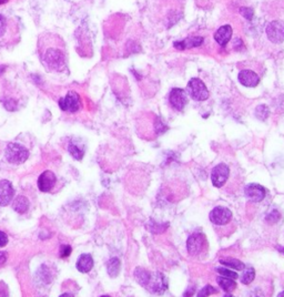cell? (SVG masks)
Listing matches in <instances>:
<instances>
[{
  "mask_svg": "<svg viewBox=\"0 0 284 297\" xmlns=\"http://www.w3.org/2000/svg\"><path fill=\"white\" fill-rule=\"evenodd\" d=\"M214 293H218V290H215L214 287L211 286V285H207V286H204V289H202L199 292L198 296L199 297H204V296H209V295L214 294Z\"/></svg>",
  "mask_w": 284,
  "mask_h": 297,
  "instance_id": "29",
  "label": "cell"
},
{
  "mask_svg": "<svg viewBox=\"0 0 284 297\" xmlns=\"http://www.w3.org/2000/svg\"><path fill=\"white\" fill-rule=\"evenodd\" d=\"M278 296H279V297H284V292H282V293H280Z\"/></svg>",
  "mask_w": 284,
  "mask_h": 297,
  "instance_id": "34",
  "label": "cell"
},
{
  "mask_svg": "<svg viewBox=\"0 0 284 297\" xmlns=\"http://www.w3.org/2000/svg\"><path fill=\"white\" fill-rule=\"evenodd\" d=\"M17 26L13 20L8 19L3 15H0V41L11 39L17 33Z\"/></svg>",
  "mask_w": 284,
  "mask_h": 297,
  "instance_id": "6",
  "label": "cell"
},
{
  "mask_svg": "<svg viewBox=\"0 0 284 297\" xmlns=\"http://www.w3.org/2000/svg\"><path fill=\"white\" fill-rule=\"evenodd\" d=\"M281 217V214L279 211H277V210H273V211L270 212L268 215H267V220L269 223H277L279 220H280Z\"/></svg>",
  "mask_w": 284,
  "mask_h": 297,
  "instance_id": "28",
  "label": "cell"
},
{
  "mask_svg": "<svg viewBox=\"0 0 284 297\" xmlns=\"http://www.w3.org/2000/svg\"><path fill=\"white\" fill-rule=\"evenodd\" d=\"M13 196H15V190L11 182L8 180L0 181V205L7 207L12 201Z\"/></svg>",
  "mask_w": 284,
  "mask_h": 297,
  "instance_id": "10",
  "label": "cell"
},
{
  "mask_svg": "<svg viewBox=\"0 0 284 297\" xmlns=\"http://www.w3.org/2000/svg\"><path fill=\"white\" fill-rule=\"evenodd\" d=\"M71 252H72L71 246H69V245L62 246L61 251H60V256H61V257H68V256H69V255L71 254Z\"/></svg>",
  "mask_w": 284,
  "mask_h": 297,
  "instance_id": "31",
  "label": "cell"
},
{
  "mask_svg": "<svg viewBox=\"0 0 284 297\" xmlns=\"http://www.w3.org/2000/svg\"><path fill=\"white\" fill-rule=\"evenodd\" d=\"M205 245H207V240H205V236L202 233H194V234H192L187 243L189 254L193 255V256H198V255L201 254V252H203Z\"/></svg>",
  "mask_w": 284,
  "mask_h": 297,
  "instance_id": "5",
  "label": "cell"
},
{
  "mask_svg": "<svg viewBox=\"0 0 284 297\" xmlns=\"http://www.w3.org/2000/svg\"><path fill=\"white\" fill-rule=\"evenodd\" d=\"M68 150H69V152L72 157L76 160H78V161H80V160L84 158L85 149L82 145H79V143H77L76 140L71 141V142L69 143V147H68Z\"/></svg>",
  "mask_w": 284,
  "mask_h": 297,
  "instance_id": "20",
  "label": "cell"
},
{
  "mask_svg": "<svg viewBox=\"0 0 284 297\" xmlns=\"http://www.w3.org/2000/svg\"><path fill=\"white\" fill-rule=\"evenodd\" d=\"M108 273L111 277H116L118 276L119 272H120V260H119L117 257L111 258L108 262Z\"/></svg>",
  "mask_w": 284,
  "mask_h": 297,
  "instance_id": "24",
  "label": "cell"
},
{
  "mask_svg": "<svg viewBox=\"0 0 284 297\" xmlns=\"http://www.w3.org/2000/svg\"><path fill=\"white\" fill-rule=\"evenodd\" d=\"M267 35L274 43H281L284 40V22L277 20L270 22L267 27Z\"/></svg>",
  "mask_w": 284,
  "mask_h": 297,
  "instance_id": "9",
  "label": "cell"
},
{
  "mask_svg": "<svg viewBox=\"0 0 284 297\" xmlns=\"http://www.w3.org/2000/svg\"><path fill=\"white\" fill-rule=\"evenodd\" d=\"M239 81L243 85L248 86V88H253V86H256L259 85L260 78L253 71L242 70L239 74Z\"/></svg>",
  "mask_w": 284,
  "mask_h": 297,
  "instance_id": "15",
  "label": "cell"
},
{
  "mask_svg": "<svg viewBox=\"0 0 284 297\" xmlns=\"http://www.w3.org/2000/svg\"><path fill=\"white\" fill-rule=\"evenodd\" d=\"M40 58L48 69L61 72L67 66L66 47L57 35L45 34L39 39Z\"/></svg>",
  "mask_w": 284,
  "mask_h": 297,
  "instance_id": "1",
  "label": "cell"
},
{
  "mask_svg": "<svg viewBox=\"0 0 284 297\" xmlns=\"http://www.w3.org/2000/svg\"><path fill=\"white\" fill-rule=\"evenodd\" d=\"M167 280L162 274L160 273H155L153 275H151L149 284L146 285V287L152 292V293L155 294H161L164 291L167 290Z\"/></svg>",
  "mask_w": 284,
  "mask_h": 297,
  "instance_id": "13",
  "label": "cell"
},
{
  "mask_svg": "<svg viewBox=\"0 0 284 297\" xmlns=\"http://www.w3.org/2000/svg\"><path fill=\"white\" fill-rule=\"evenodd\" d=\"M229 174H230V170H229V167L227 164L224 163L218 164V166L213 169L211 173L212 184L215 187H222L224 183L227 182Z\"/></svg>",
  "mask_w": 284,
  "mask_h": 297,
  "instance_id": "8",
  "label": "cell"
},
{
  "mask_svg": "<svg viewBox=\"0 0 284 297\" xmlns=\"http://www.w3.org/2000/svg\"><path fill=\"white\" fill-rule=\"evenodd\" d=\"M59 107L62 111L66 112H77L81 108V99L80 95L75 91H69L65 98L59 100Z\"/></svg>",
  "mask_w": 284,
  "mask_h": 297,
  "instance_id": "4",
  "label": "cell"
},
{
  "mask_svg": "<svg viewBox=\"0 0 284 297\" xmlns=\"http://www.w3.org/2000/svg\"><path fill=\"white\" fill-rule=\"evenodd\" d=\"M169 100H170L171 106L179 111H182L188 103L186 91L182 89H179V88H176L171 91Z\"/></svg>",
  "mask_w": 284,
  "mask_h": 297,
  "instance_id": "12",
  "label": "cell"
},
{
  "mask_svg": "<svg viewBox=\"0 0 284 297\" xmlns=\"http://www.w3.org/2000/svg\"><path fill=\"white\" fill-rule=\"evenodd\" d=\"M218 284L221 286V289L223 291L228 292V293H230V292H233L236 289H237V283L235 280H232V278H229V277H219L218 280Z\"/></svg>",
  "mask_w": 284,
  "mask_h": 297,
  "instance_id": "21",
  "label": "cell"
},
{
  "mask_svg": "<svg viewBox=\"0 0 284 297\" xmlns=\"http://www.w3.org/2000/svg\"><path fill=\"white\" fill-rule=\"evenodd\" d=\"M28 208H29V201L24 195L17 196L12 203V209L19 214L26 213L28 211Z\"/></svg>",
  "mask_w": 284,
  "mask_h": 297,
  "instance_id": "19",
  "label": "cell"
},
{
  "mask_svg": "<svg viewBox=\"0 0 284 297\" xmlns=\"http://www.w3.org/2000/svg\"><path fill=\"white\" fill-rule=\"evenodd\" d=\"M135 277L140 285L146 287V285L149 284L151 274L149 272H146L145 269L139 267L135 271Z\"/></svg>",
  "mask_w": 284,
  "mask_h": 297,
  "instance_id": "22",
  "label": "cell"
},
{
  "mask_svg": "<svg viewBox=\"0 0 284 297\" xmlns=\"http://www.w3.org/2000/svg\"><path fill=\"white\" fill-rule=\"evenodd\" d=\"M254 277H255L254 269L252 267H248V268H245V271L243 272V274H242L241 282L245 285H249L250 283H252V281L254 280Z\"/></svg>",
  "mask_w": 284,
  "mask_h": 297,
  "instance_id": "25",
  "label": "cell"
},
{
  "mask_svg": "<svg viewBox=\"0 0 284 297\" xmlns=\"http://www.w3.org/2000/svg\"><path fill=\"white\" fill-rule=\"evenodd\" d=\"M240 11L242 13V16L245 17L248 20H251L252 17H253V10L250 8H241Z\"/></svg>",
  "mask_w": 284,
  "mask_h": 297,
  "instance_id": "30",
  "label": "cell"
},
{
  "mask_svg": "<svg viewBox=\"0 0 284 297\" xmlns=\"http://www.w3.org/2000/svg\"><path fill=\"white\" fill-rule=\"evenodd\" d=\"M4 155H6L8 162L12 164H21L28 159L29 151L19 143H10L6 148Z\"/></svg>",
  "mask_w": 284,
  "mask_h": 297,
  "instance_id": "2",
  "label": "cell"
},
{
  "mask_svg": "<svg viewBox=\"0 0 284 297\" xmlns=\"http://www.w3.org/2000/svg\"><path fill=\"white\" fill-rule=\"evenodd\" d=\"M57 183V177L52 171H45L41 173L38 179V189L41 192H50L52 191Z\"/></svg>",
  "mask_w": 284,
  "mask_h": 297,
  "instance_id": "11",
  "label": "cell"
},
{
  "mask_svg": "<svg viewBox=\"0 0 284 297\" xmlns=\"http://www.w3.org/2000/svg\"><path fill=\"white\" fill-rule=\"evenodd\" d=\"M187 90L190 97L195 101H204V100L209 98V91L207 86L198 78H193V79L189 81Z\"/></svg>",
  "mask_w": 284,
  "mask_h": 297,
  "instance_id": "3",
  "label": "cell"
},
{
  "mask_svg": "<svg viewBox=\"0 0 284 297\" xmlns=\"http://www.w3.org/2000/svg\"><path fill=\"white\" fill-rule=\"evenodd\" d=\"M244 194L252 202H261L265 198V190L259 184H249L245 186Z\"/></svg>",
  "mask_w": 284,
  "mask_h": 297,
  "instance_id": "14",
  "label": "cell"
},
{
  "mask_svg": "<svg viewBox=\"0 0 284 297\" xmlns=\"http://www.w3.org/2000/svg\"><path fill=\"white\" fill-rule=\"evenodd\" d=\"M217 272L219 274H221V275H223V276L229 277V278H232V280H237V278L239 277L236 272L230 271V269H228L226 267H218L217 268Z\"/></svg>",
  "mask_w": 284,
  "mask_h": 297,
  "instance_id": "27",
  "label": "cell"
},
{
  "mask_svg": "<svg viewBox=\"0 0 284 297\" xmlns=\"http://www.w3.org/2000/svg\"><path fill=\"white\" fill-rule=\"evenodd\" d=\"M8 243V236L4 232L0 231V248H3Z\"/></svg>",
  "mask_w": 284,
  "mask_h": 297,
  "instance_id": "32",
  "label": "cell"
},
{
  "mask_svg": "<svg viewBox=\"0 0 284 297\" xmlns=\"http://www.w3.org/2000/svg\"><path fill=\"white\" fill-rule=\"evenodd\" d=\"M77 269L80 273H88L94 267V259L90 254H81L77 260Z\"/></svg>",
  "mask_w": 284,
  "mask_h": 297,
  "instance_id": "16",
  "label": "cell"
},
{
  "mask_svg": "<svg viewBox=\"0 0 284 297\" xmlns=\"http://www.w3.org/2000/svg\"><path fill=\"white\" fill-rule=\"evenodd\" d=\"M203 42V39L201 37H193L188 38L183 41H177L175 42V47L179 50H183L186 48H195Z\"/></svg>",
  "mask_w": 284,
  "mask_h": 297,
  "instance_id": "18",
  "label": "cell"
},
{
  "mask_svg": "<svg viewBox=\"0 0 284 297\" xmlns=\"http://www.w3.org/2000/svg\"><path fill=\"white\" fill-rule=\"evenodd\" d=\"M269 113L270 111L267 106H259L255 110V116L260 120H265L269 117Z\"/></svg>",
  "mask_w": 284,
  "mask_h": 297,
  "instance_id": "26",
  "label": "cell"
},
{
  "mask_svg": "<svg viewBox=\"0 0 284 297\" xmlns=\"http://www.w3.org/2000/svg\"><path fill=\"white\" fill-rule=\"evenodd\" d=\"M7 259V254L4 252H0V264H3Z\"/></svg>",
  "mask_w": 284,
  "mask_h": 297,
  "instance_id": "33",
  "label": "cell"
},
{
  "mask_svg": "<svg viewBox=\"0 0 284 297\" xmlns=\"http://www.w3.org/2000/svg\"><path fill=\"white\" fill-rule=\"evenodd\" d=\"M280 252H281V253H283V254H284V249H280Z\"/></svg>",
  "mask_w": 284,
  "mask_h": 297,
  "instance_id": "35",
  "label": "cell"
},
{
  "mask_svg": "<svg viewBox=\"0 0 284 297\" xmlns=\"http://www.w3.org/2000/svg\"><path fill=\"white\" fill-rule=\"evenodd\" d=\"M220 263H221L222 265H224V266H227V267L237 269V271H242V269H244V267H245L244 264L242 263L241 260L237 259V258H231V257L221 258V259H220Z\"/></svg>",
  "mask_w": 284,
  "mask_h": 297,
  "instance_id": "23",
  "label": "cell"
},
{
  "mask_svg": "<svg viewBox=\"0 0 284 297\" xmlns=\"http://www.w3.org/2000/svg\"><path fill=\"white\" fill-rule=\"evenodd\" d=\"M232 36V28L230 26H223L221 28L218 29L217 33L214 35L215 40L218 41L219 44L221 45H226L229 40H230Z\"/></svg>",
  "mask_w": 284,
  "mask_h": 297,
  "instance_id": "17",
  "label": "cell"
},
{
  "mask_svg": "<svg viewBox=\"0 0 284 297\" xmlns=\"http://www.w3.org/2000/svg\"><path fill=\"white\" fill-rule=\"evenodd\" d=\"M232 213L224 207H217L210 212V221L215 225H227L231 221Z\"/></svg>",
  "mask_w": 284,
  "mask_h": 297,
  "instance_id": "7",
  "label": "cell"
}]
</instances>
